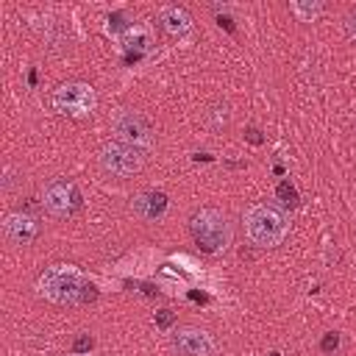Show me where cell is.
<instances>
[{
    "instance_id": "9c48e42d",
    "label": "cell",
    "mask_w": 356,
    "mask_h": 356,
    "mask_svg": "<svg viewBox=\"0 0 356 356\" xmlns=\"http://www.w3.org/2000/svg\"><path fill=\"white\" fill-rule=\"evenodd\" d=\"M39 236V220L25 211H11L3 217V239L8 245L25 248Z\"/></svg>"
},
{
    "instance_id": "4fadbf2b",
    "label": "cell",
    "mask_w": 356,
    "mask_h": 356,
    "mask_svg": "<svg viewBox=\"0 0 356 356\" xmlns=\"http://www.w3.org/2000/svg\"><path fill=\"white\" fill-rule=\"evenodd\" d=\"M345 33H348V39L356 44V8H350V14L345 17Z\"/></svg>"
},
{
    "instance_id": "8992f818",
    "label": "cell",
    "mask_w": 356,
    "mask_h": 356,
    "mask_svg": "<svg viewBox=\"0 0 356 356\" xmlns=\"http://www.w3.org/2000/svg\"><path fill=\"white\" fill-rule=\"evenodd\" d=\"M97 161H100L103 172H108L114 178H134L145 167V153L120 142V139H108V142L100 145Z\"/></svg>"
},
{
    "instance_id": "8fae6325",
    "label": "cell",
    "mask_w": 356,
    "mask_h": 356,
    "mask_svg": "<svg viewBox=\"0 0 356 356\" xmlns=\"http://www.w3.org/2000/svg\"><path fill=\"white\" fill-rule=\"evenodd\" d=\"M131 211L145 220V222H156L167 214V195L164 192H156V189H147V192H139L134 200H131Z\"/></svg>"
},
{
    "instance_id": "5bb4252c",
    "label": "cell",
    "mask_w": 356,
    "mask_h": 356,
    "mask_svg": "<svg viewBox=\"0 0 356 356\" xmlns=\"http://www.w3.org/2000/svg\"><path fill=\"white\" fill-rule=\"evenodd\" d=\"M170 320H172V314H170L167 309H161V314H159V325L164 328V325H170Z\"/></svg>"
},
{
    "instance_id": "277c9868",
    "label": "cell",
    "mask_w": 356,
    "mask_h": 356,
    "mask_svg": "<svg viewBox=\"0 0 356 356\" xmlns=\"http://www.w3.org/2000/svg\"><path fill=\"white\" fill-rule=\"evenodd\" d=\"M50 103H53V108L61 117L86 120L97 108V92H95V86H89L83 81H67V83H61V86L53 89Z\"/></svg>"
},
{
    "instance_id": "7a4b0ae2",
    "label": "cell",
    "mask_w": 356,
    "mask_h": 356,
    "mask_svg": "<svg viewBox=\"0 0 356 356\" xmlns=\"http://www.w3.org/2000/svg\"><path fill=\"white\" fill-rule=\"evenodd\" d=\"M189 234L195 239V245L209 253V256H220L231 248V239H234V228H231V220L228 214H222L220 209H197L189 220Z\"/></svg>"
},
{
    "instance_id": "5b68a950",
    "label": "cell",
    "mask_w": 356,
    "mask_h": 356,
    "mask_svg": "<svg viewBox=\"0 0 356 356\" xmlns=\"http://www.w3.org/2000/svg\"><path fill=\"white\" fill-rule=\"evenodd\" d=\"M108 125H111L114 139H120V142H125V145H131V147H136L142 153L153 150V145H156L150 120L136 108H117L111 114Z\"/></svg>"
},
{
    "instance_id": "3957f363",
    "label": "cell",
    "mask_w": 356,
    "mask_h": 356,
    "mask_svg": "<svg viewBox=\"0 0 356 356\" xmlns=\"http://www.w3.org/2000/svg\"><path fill=\"white\" fill-rule=\"evenodd\" d=\"M245 234L256 248H278L289 234V217L273 203H256L245 211Z\"/></svg>"
},
{
    "instance_id": "6da1fadb",
    "label": "cell",
    "mask_w": 356,
    "mask_h": 356,
    "mask_svg": "<svg viewBox=\"0 0 356 356\" xmlns=\"http://www.w3.org/2000/svg\"><path fill=\"white\" fill-rule=\"evenodd\" d=\"M36 289L44 300L56 306H72L78 300L95 298V284L83 278V273L75 264H50L36 281Z\"/></svg>"
},
{
    "instance_id": "30bf717a",
    "label": "cell",
    "mask_w": 356,
    "mask_h": 356,
    "mask_svg": "<svg viewBox=\"0 0 356 356\" xmlns=\"http://www.w3.org/2000/svg\"><path fill=\"white\" fill-rule=\"evenodd\" d=\"M156 22H159V28H161L167 36H172V39H184V36L192 31V17H189V11H186L184 6H175V3L161 6Z\"/></svg>"
},
{
    "instance_id": "ba28073f",
    "label": "cell",
    "mask_w": 356,
    "mask_h": 356,
    "mask_svg": "<svg viewBox=\"0 0 356 356\" xmlns=\"http://www.w3.org/2000/svg\"><path fill=\"white\" fill-rule=\"evenodd\" d=\"M172 348L178 356H211L214 353V337L206 328L181 325L172 334Z\"/></svg>"
},
{
    "instance_id": "52a82bcc",
    "label": "cell",
    "mask_w": 356,
    "mask_h": 356,
    "mask_svg": "<svg viewBox=\"0 0 356 356\" xmlns=\"http://www.w3.org/2000/svg\"><path fill=\"white\" fill-rule=\"evenodd\" d=\"M42 206L47 214L64 220V217H72L75 209L81 206V192L75 186V181L70 178H53L44 192H42Z\"/></svg>"
},
{
    "instance_id": "7c38bea8",
    "label": "cell",
    "mask_w": 356,
    "mask_h": 356,
    "mask_svg": "<svg viewBox=\"0 0 356 356\" xmlns=\"http://www.w3.org/2000/svg\"><path fill=\"white\" fill-rule=\"evenodd\" d=\"M289 11L295 14L298 22H314L325 11V3H320V0H289Z\"/></svg>"
}]
</instances>
